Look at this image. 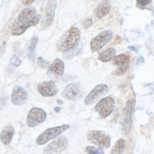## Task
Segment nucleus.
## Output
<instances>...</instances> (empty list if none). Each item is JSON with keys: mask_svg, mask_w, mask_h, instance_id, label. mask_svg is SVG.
Returning <instances> with one entry per match:
<instances>
[{"mask_svg": "<svg viewBox=\"0 0 154 154\" xmlns=\"http://www.w3.org/2000/svg\"><path fill=\"white\" fill-rule=\"evenodd\" d=\"M80 32L76 27H72L60 37L56 43V48L59 51L65 53L75 48L78 45Z\"/></svg>", "mask_w": 154, "mask_h": 154, "instance_id": "nucleus-1", "label": "nucleus"}, {"mask_svg": "<svg viewBox=\"0 0 154 154\" xmlns=\"http://www.w3.org/2000/svg\"><path fill=\"white\" fill-rule=\"evenodd\" d=\"M69 128L68 125L48 128L40 134L37 138L36 142L38 145H43L52 140Z\"/></svg>", "mask_w": 154, "mask_h": 154, "instance_id": "nucleus-2", "label": "nucleus"}, {"mask_svg": "<svg viewBox=\"0 0 154 154\" xmlns=\"http://www.w3.org/2000/svg\"><path fill=\"white\" fill-rule=\"evenodd\" d=\"M86 137L89 142L100 147L107 148L110 146V137L103 131L95 130L91 131L87 133Z\"/></svg>", "mask_w": 154, "mask_h": 154, "instance_id": "nucleus-3", "label": "nucleus"}, {"mask_svg": "<svg viewBox=\"0 0 154 154\" xmlns=\"http://www.w3.org/2000/svg\"><path fill=\"white\" fill-rule=\"evenodd\" d=\"M115 101L111 97L108 96L100 100L96 104L95 110L102 118H105L113 111Z\"/></svg>", "mask_w": 154, "mask_h": 154, "instance_id": "nucleus-4", "label": "nucleus"}, {"mask_svg": "<svg viewBox=\"0 0 154 154\" xmlns=\"http://www.w3.org/2000/svg\"><path fill=\"white\" fill-rule=\"evenodd\" d=\"M113 36V32L110 30H104L91 40L90 45L92 51L95 52L102 48L108 43Z\"/></svg>", "mask_w": 154, "mask_h": 154, "instance_id": "nucleus-5", "label": "nucleus"}, {"mask_svg": "<svg viewBox=\"0 0 154 154\" xmlns=\"http://www.w3.org/2000/svg\"><path fill=\"white\" fill-rule=\"evenodd\" d=\"M47 117L45 112L42 109L34 107L29 111L27 116L26 124L30 127H34L45 121Z\"/></svg>", "mask_w": 154, "mask_h": 154, "instance_id": "nucleus-6", "label": "nucleus"}, {"mask_svg": "<svg viewBox=\"0 0 154 154\" xmlns=\"http://www.w3.org/2000/svg\"><path fill=\"white\" fill-rule=\"evenodd\" d=\"M68 143L67 138L63 135L60 136L49 143L44 148L43 154H51L63 151Z\"/></svg>", "mask_w": 154, "mask_h": 154, "instance_id": "nucleus-7", "label": "nucleus"}, {"mask_svg": "<svg viewBox=\"0 0 154 154\" xmlns=\"http://www.w3.org/2000/svg\"><path fill=\"white\" fill-rule=\"evenodd\" d=\"M56 7V1L48 0L47 1L45 14L40 23L42 27H46L51 24L54 17Z\"/></svg>", "mask_w": 154, "mask_h": 154, "instance_id": "nucleus-8", "label": "nucleus"}, {"mask_svg": "<svg viewBox=\"0 0 154 154\" xmlns=\"http://www.w3.org/2000/svg\"><path fill=\"white\" fill-rule=\"evenodd\" d=\"M130 61L129 57L124 54H121L114 57L113 63L114 65L118 67L114 74L119 76L123 74L129 66Z\"/></svg>", "mask_w": 154, "mask_h": 154, "instance_id": "nucleus-9", "label": "nucleus"}, {"mask_svg": "<svg viewBox=\"0 0 154 154\" xmlns=\"http://www.w3.org/2000/svg\"><path fill=\"white\" fill-rule=\"evenodd\" d=\"M64 69V64L63 61L59 58H56L49 66L47 74L52 78H60L63 75Z\"/></svg>", "mask_w": 154, "mask_h": 154, "instance_id": "nucleus-10", "label": "nucleus"}, {"mask_svg": "<svg viewBox=\"0 0 154 154\" xmlns=\"http://www.w3.org/2000/svg\"><path fill=\"white\" fill-rule=\"evenodd\" d=\"M109 91V87L106 84L97 85L88 94L85 99L84 102L87 105L91 104L97 98Z\"/></svg>", "mask_w": 154, "mask_h": 154, "instance_id": "nucleus-11", "label": "nucleus"}, {"mask_svg": "<svg viewBox=\"0 0 154 154\" xmlns=\"http://www.w3.org/2000/svg\"><path fill=\"white\" fill-rule=\"evenodd\" d=\"M133 102L131 100L127 101L124 109V117L122 122L123 130L127 134L130 131L132 123Z\"/></svg>", "mask_w": 154, "mask_h": 154, "instance_id": "nucleus-12", "label": "nucleus"}, {"mask_svg": "<svg viewBox=\"0 0 154 154\" xmlns=\"http://www.w3.org/2000/svg\"><path fill=\"white\" fill-rule=\"evenodd\" d=\"M80 85L78 83H73L68 85L62 92V95L66 99L74 101L81 96Z\"/></svg>", "mask_w": 154, "mask_h": 154, "instance_id": "nucleus-13", "label": "nucleus"}, {"mask_svg": "<svg viewBox=\"0 0 154 154\" xmlns=\"http://www.w3.org/2000/svg\"><path fill=\"white\" fill-rule=\"evenodd\" d=\"M37 88L40 94L44 97L54 96L58 91L54 82L52 80L40 82L38 84Z\"/></svg>", "mask_w": 154, "mask_h": 154, "instance_id": "nucleus-14", "label": "nucleus"}, {"mask_svg": "<svg viewBox=\"0 0 154 154\" xmlns=\"http://www.w3.org/2000/svg\"><path fill=\"white\" fill-rule=\"evenodd\" d=\"M27 92L23 88L17 86L13 90L11 100L14 105H19L24 104L28 99Z\"/></svg>", "mask_w": 154, "mask_h": 154, "instance_id": "nucleus-15", "label": "nucleus"}, {"mask_svg": "<svg viewBox=\"0 0 154 154\" xmlns=\"http://www.w3.org/2000/svg\"><path fill=\"white\" fill-rule=\"evenodd\" d=\"M41 18L42 16L40 14L35 15L24 24L13 29L12 31V34L15 36L21 35L24 33L29 27L31 26H35L37 25Z\"/></svg>", "mask_w": 154, "mask_h": 154, "instance_id": "nucleus-16", "label": "nucleus"}, {"mask_svg": "<svg viewBox=\"0 0 154 154\" xmlns=\"http://www.w3.org/2000/svg\"><path fill=\"white\" fill-rule=\"evenodd\" d=\"M15 133L13 126L8 124L3 128L0 135L1 139L5 145H8L11 142Z\"/></svg>", "mask_w": 154, "mask_h": 154, "instance_id": "nucleus-17", "label": "nucleus"}, {"mask_svg": "<svg viewBox=\"0 0 154 154\" xmlns=\"http://www.w3.org/2000/svg\"><path fill=\"white\" fill-rule=\"evenodd\" d=\"M36 13L35 9L32 7L23 9L19 14L18 17V22L23 23L32 17Z\"/></svg>", "mask_w": 154, "mask_h": 154, "instance_id": "nucleus-18", "label": "nucleus"}, {"mask_svg": "<svg viewBox=\"0 0 154 154\" xmlns=\"http://www.w3.org/2000/svg\"><path fill=\"white\" fill-rule=\"evenodd\" d=\"M111 9V5L108 1H104L101 3L97 7L96 14L97 17L101 18L106 15L109 12Z\"/></svg>", "mask_w": 154, "mask_h": 154, "instance_id": "nucleus-19", "label": "nucleus"}, {"mask_svg": "<svg viewBox=\"0 0 154 154\" xmlns=\"http://www.w3.org/2000/svg\"><path fill=\"white\" fill-rule=\"evenodd\" d=\"M116 54L115 49L114 48H110L100 54L97 59L103 62H106L113 58Z\"/></svg>", "mask_w": 154, "mask_h": 154, "instance_id": "nucleus-20", "label": "nucleus"}, {"mask_svg": "<svg viewBox=\"0 0 154 154\" xmlns=\"http://www.w3.org/2000/svg\"><path fill=\"white\" fill-rule=\"evenodd\" d=\"M126 145V142L124 140L119 139L113 146L109 154H121L125 149Z\"/></svg>", "mask_w": 154, "mask_h": 154, "instance_id": "nucleus-21", "label": "nucleus"}, {"mask_svg": "<svg viewBox=\"0 0 154 154\" xmlns=\"http://www.w3.org/2000/svg\"><path fill=\"white\" fill-rule=\"evenodd\" d=\"M38 41L37 36L33 37L31 39L27 51V55L30 60H34L35 56V48Z\"/></svg>", "mask_w": 154, "mask_h": 154, "instance_id": "nucleus-22", "label": "nucleus"}, {"mask_svg": "<svg viewBox=\"0 0 154 154\" xmlns=\"http://www.w3.org/2000/svg\"><path fill=\"white\" fill-rule=\"evenodd\" d=\"M37 63L40 67L43 69L46 68L49 65V62L45 60L41 57H39L38 58Z\"/></svg>", "mask_w": 154, "mask_h": 154, "instance_id": "nucleus-23", "label": "nucleus"}, {"mask_svg": "<svg viewBox=\"0 0 154 154\" xmlns=\"http://www.w3.org/2000/svg\"><path fill=\"white\" fill-rule=\"evenodd\" d=\"M21 63V61L16 55H13L10 60V63L15 67L19 66Z\"/></svg>", "mask_w": 154, "mask_h": 154, "instance_id": "nucleus-24", "label": "nucleus"}, {"mask_svg": "<svg viewBox=\"0 0 154 154\" xmlns=\"http://www.w3.org/2000/svg\"><path fill=\"white\" fill-rule=\"evenodd\" d=\"M85 151L88 154H97V150L94 146H88L86 147Z\"/></svg>", "mask_w": 154, "mask_h": 154, "instance_id": "nucleus-25", "label": "nucleus"}, {"mask_svg": "<svg viewBox=\"0 0 154 154\" xmlns=\"http://www.w3.org/2000/svg\"><path fill=\"white\" fill-rule=\"evenodd\" d=\"M137 4L140 6H145L148 5L150 2V0H137Z\"/></svg>", "mask_w": 154, "mask_h": 154, "instance_id": "nucleus-26", "label": "nucleus"}, {"mask_svg": "<svg viewBox=\"0 0 154 154\" xmlns=\"http://www.w3.org/2000/svg\"><path fill=\"white\" fill-rule=\"evenodd\" d=\"M92 23V20L91 18L87 20L83 24V27L85 29H87L89 27Z\"/></svg>", "mask_w": 154, "mask_h": 154, "instance_id": "nucleus-27", "label": "nucleus"}, {"mask_svg": "<svg viewBox=\"0 0 154 154\" xmlns=\"http://www.w3.org/2000/svg\"><path fill=\"white\" fill-rule=\"evenodd\" d=\"M35 0H22L21 2L24 5H29L32 3Z\"/></svg>", "mask_w": 154, "mask_h": 154, "instance_id": "nucleus-28", "label": "nucleus"}, {"mask_svg": "<svg viewBox=\"0 0 154 154\" xmlns=\"http://www.w3.org/2000/svg\"><path fill=\"white\" fill-rule=\"evenodd\" d=\"M97 154H104L103 149L102 147H98L97 148Z\"/></svg>", "mask_w": 154, "mask_h": 154, "instance_id": "nucleus-29", "label": "nucleus"}, {"mask_svg": "<svg viewBox=\"0 0 154 154\" xmlns=\"http://www.w3.org/2000/svg\"><path fill=\"white\" fill-rule=\"evenodd\" d=\"M60 107L58 106L55 107L54 108V111L56 113H59L60 112Z\"/></svg>", "mask_w": 154, "mask_h": 154, "instance_id": "nucleus-30", "label": "nucleus"}, {"mask_svg": "<svg viewBox=\"0 0 154 154\" xmlns=\"http://www.w3.org/2000/svg\"><path fill=\"white\" fill-rule=\"evenodd\" d=\"M56 102L58 104L60 105H61L63 103V102L60 99H57L56 100Z\"/></svg>", "mask_w": 154, "mask_h": 154, "instance_id": "nucleus-31", "label": "nucleus"}, {"mask_svg": "<svg viewBox=\"0 0 154 154\" xmlns=\"http://www.w3.org/2000/svg\"><path fill=\"white\" fill-rule=\"evenodd\" d=\"M128 49L132 51H136L135 48L133 46H129L128 47Z\"/></svg>", "mask_w": 154, "mask_h": 154, "instance_id": "nucleus-32", "label": "nucleus"}, {"mask_svg": "<svg viewBox=\"0 0 154 154\" xmlns=\"http://www.w3.org/2000/svg\"><path fill=\"white\" fill-rule=\"evenodd\" d=\"M140 62L142 63H144L145 61V60L144 58L142 56H140Z\"/></svg>", "mask_w": 154, "mask_h": 154, "instance_id": "nucleus-33", "label": "nucleus"}, {"mask_svg": "<svg viewBox=\"0 0 154 154\" xmlns=\"http://www.w3.org/2000/svg\"><path fill=\"white\" fill-rule=\"evenodd\" d=\"M140 63V59L139 58H137L136 61V65H138Z\"/></svg>", "mask_w": 154, "mask_h": 154, "instance_id": "nucleus-34", "label": "nucleus"}]
</instances>
